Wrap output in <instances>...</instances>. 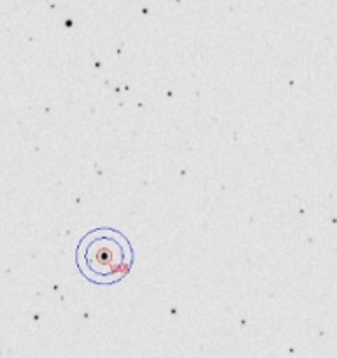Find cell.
Here are the masks:
<instances>
[{
  "mask_svg": "<svg viewBox=\"0 0 337 358\" xmlns=\"http://www.w3.org/2000/svg\"><path fill=\"white\" fill-rule=\"evenodd\" d=\"M99 236H90L85 244V264L81 265V271L87 274L90 280L101 281V283H111L113 280H120L118 276L129 271L127 264V253H132L125 237L118 232H113L111 236H102V230L97 232Z\"/></svg>",
  "mask_w": 337,
  "mask_h": 358,
  "instance_id": "1",
  "label": "cell"
}]
</instances>
